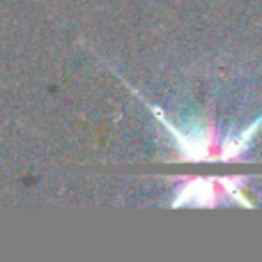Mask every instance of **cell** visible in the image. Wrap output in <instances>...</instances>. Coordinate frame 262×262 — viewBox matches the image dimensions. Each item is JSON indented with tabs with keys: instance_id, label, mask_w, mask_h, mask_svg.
<instances>
[{
	"instance_id": "1",
	"label": "cell",
	"mask_w": 262,
	"mask_h": 262,
	"mask_svg": "<svg viewBox=\"0 0 262 262\" xmlns=\"http://www.w3.org/2000/svg\"><path fill=\"white\" fill-rule=\"evenodd\" d=\"M221 186L223 180H191L184 186H180L177 198L172 200L175 207L180 205H193V207H212L221 200Z\"/></svg>"
}]
</instances>
